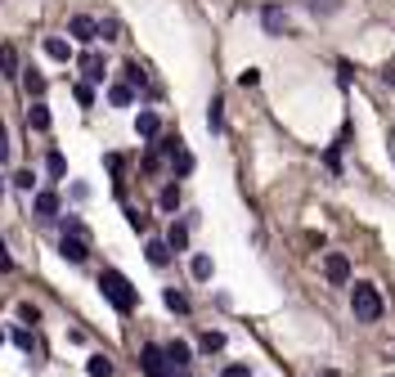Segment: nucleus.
I'll use <instances>...</instances> for the list:
<instances>
[{
	"mask_svg": "<svg viewBox=\"0 0 395 377\" xmlns=\"http://www.w3.org/2000/svg\"><path fill=\"white\" fill-rule=\"evenodd\" d=\"M99 292H104V301H108L117 314H130L135 306H140V292H135L130 278L117 274V270H104V274H99Z\"/></svg>",
	"mask_w": 395,
	"mask_h": 377,
	"instance_id": "obj_1",
	"label": "nucleus"
},
{
	"mask_svg": "<svg viewBox=\"0 0 395 377\" xmlns=\"http://www.w3.org/2000/svg\"><path fill=\"white\" fill-rule=\"evenodd\" d=\"M351 310L360 323H377L382 319V292L373 283H355L351 288Z\"/></svg>",
	"mask_w": 395,
	"mask_h": 377,
	"instance_id": "obj_2",
	"label": "nucleus"
},
{
	"mask_svg": "<svg viewBox=\"0 0 395 377\" xmlns=\"http://www.w3.org/2000/svg\"><path fill=\"white\" fill-rule=\"evenodd\" d=\"M324 278L332 288L351 283V261H346V252H328V257H324Z\"/></svg>",
	"mask_w": 395,
	"mask_h": 377,
	"instance_id": "obj_3",
	"label": "nucleus"
},
{
	"mask_svg": "<svg viewBox=\"0 0 395 377\" xmlns=\"http://www.w3.org/2000/svg\"><path fill=\"white\" fill-rule=\"evenodd\" d=\"M140 364H144L148 377H171V364H166V355H162V346H153V342L140 350Z\"/></svg>",
	"mask_w": 395,
	"mask_h": 377,
	"instance_id": "obj_4",
	"label": "nucleus"
},
{
	"mask_svg": "<svg viewBox=\"0 0 395 377\" xmlns=\"http://www.w3.org/2000/svg\"><path fill=\"white\" fill-rule=\"evenodd\" d=\"M68 32L77 36L81 45H95V41H99V27H95V18H85V14H72V18H68Z\"/></svg>",
	"mask_w": 395,
	"mask_h": 377,
	"instance_id": "obj_5",
	"label": "nucleus"
},
{
	"mask_svg": "<svg viewBox=\"0 0 395 377\" xmlns=\"http://www.w3.org/2000/svg\"><path fill=\"white\" fill-rule=\"evenodd\" d=\"M32 211L41 216V221H54V216H59V193L54 189H41V193H36V202H32Z\"/></svg>",
	"mask_w": 395,
	"mask_h": 377,
	"instance_id": "obj_6",
	"label": "nucleus"
},
{
	"mask_svg": "<svg viewBox=\"0 0 395 377\" xmlns=\"http://www.w3.org/2000/svg\"><path fill=\"white\" fill-rule=\"evenodd\" d=\"M81 77L90 81V86H99V81L108 77V63H104L99 54H81Z\"/></svg>",
	"mask_w": 395,
	"mask_h": 377,
	"instance_id": "obj_7",
	"label": "nucleus"
},
{
	"mask_svg": "<svg viewBox=\"0 0 395 377\" xmlns=\"http://www.w3.org/2000/svg\"><path fill=\"white\" fill-rule=\"evenodd\" d=\"M135 135H144V140H157V135H162V117H157V113H148V108H144V113L135 117Z\"/></svg>",
	"mask_w": 395,
	"mask_h": 377,
	"instance_id": "obj_8",
	"label": "nucleus"
},
{
	"mask_svg": "<svg viewBox=\"0 0 395 377\" xmlns=\"http://www.w3.org/2000/svg\"><path fill=\"white\" fill-rule=\"evenodd\" d=\"M162 355H166V364H171V369H184V364H193V350H189V342H166V346H162Z\"/></svg>",
	"mask_w": 395,
	"mask_h": 377,
	"instance_id": "obj_9",
	"label": "nucleus"
},
{
	"mask_svg": "<svg viewBox=\"0 0 395 377\" xmlns=\"http://www.w3.org/2000/svg\"><path fill=\"white\" fill-rule=\"evenodd\" d=\"M261 23H265V32H269V36H283V32H288V14H283V9H274V5H269L265 14H261Z\"/></svg>",
	"mask_w": 395,
	"mask_h": 377,
	"instance_id": "obj_10",
	"label": "nucleus"
},
{
	"mask_svg": "<svg viewBox=\"0 0 395 377\" xmlns=\"http://www.w3.org/2000/svg\"><path fill=\"white\" fill-rule=\"evenodd\" d=\"M45 54L54 58V63H68V58H72V45L63 41V36H45Z\"/></svg>",
	"mask_w": 395,
	"mask_h": 377,
	"instance_id": "obj_11",
	"label": "nucleus"
},
{
	"mask_svg": "<svg viewBox=\"0 0 395 377\" xmlns=\"http://www.w3.org/2000/svg\"><path fill=\"white\" fill-rule=\"evenodd\" d=\"M108 104H113V108H130L135 104V86H126V81H121V86H108Z\"/></svg>",
	"mask_w": 395,
	"mask_h": 377,
	"instance_id": "obj_12",
	"label": "nucleus"
},
{
	"mask_svg": "<svg viewBox=\"0 0 395 377\" xmlns=\"http://www.w3.org/2000/svg\"><path fill=\"white\" fill-rule=\"evenodd\" d=\"M28 126H32V130H49V108H45L41 99L28 108Z\"/></svg>",
	"mask_w": 395,
	"mask_h": 377,
	"instance_id": "obj_13",
	"label": "nucleus"
},
{
	"mask_svg": "<svg viewBox=\"0 0 395 377\" xmlns=\"http://www.w3.org/2000/svg\"><path fill=\"white\" fill-rule=\"evenodd\" d=\"M148 265H157V270H166V265H171V247H166V242H148Z\"/></svg>",
	"mask_w": 395,
	"mask_h": 377,
	"instance_id": "obj_14",
	"label": "nucleus"
},
{
	"mask_svg": "<svg viewBox=\"0 0 395 377\" xmlns=\"http://www.w3.org/2000/svg\"><path fill=\"white\" fill-rule=\"evenodd\" d=\"M166 247H171V252H184V247H189V225H184V221H180V225H171Z\"/></svg>",
	"mask_w": 395,
	"mask_h": 377,
	"instance_id": "obj_15",
	"label": "nucleus"
},
{
	"mask_svg": "<svg viewBox=\"0 0 395 377\" xmlns=\"http://www.w3.org/2000/svg\"><path fill=\"white\" fill-rule=\"evenodd\" d=\"M0 72H5V77H14V72H18V50H14V45H0Z\"/></svg>",
	"mask_w": 395,
	"mask_h": 377,
	"instance_id": "obj_16",
	"label": "nucleus"
},
{
	"mask_svg": "<svg viewBox=\"0 0 395 377\" xmlns=\"http://www.w3.org/2000/svg\"><path fill=\"white\" fill-rule=\"evenodd\" d=\"M23 90H28L32 94V99H41V94H45V77H41V72H23Z\"/></svg>",
	"mask_w": 395,
	"mask_h": 377,
	"instance_id": "obj_17",
	"label": "nucleus"
},
{
	"mask_svg": "<svg viewBox=\"0 0 395 377\" xmlns=\"http://www.w3.org/2000/svg\"><path fill=\"white\" fill-rule=\"evenodd\" d=\"M198 350H202V355H216V350H225V333H202V337H198Z\"/></svg>",
	"mask_w": 395,
	"mask_h": 377,
	"instance_id": "obj_18",
	"label": "nucleus"
},
{
	"mask_svg": "<svg viewBox=\"0 0 395 377\" xmlns=\"http://www.w3.org/2000/svg\"><path fill=\"white\" fill-rule=\"evenodd\" d=\"M171 171H176V175H189V171H193V153H189V149H176V153H171Z\"/></svg>",
	"mask_w": 395,
	"mask_h": 377,
	"instance_id": "obj_19",
	"label": "nucleus"
},
{
	"mask_svg": "<svg viewBox=\"0 0 395 377\" xmlns=\"http://www.w3.org/2000/svg\"><path fill=\"white\" fill-rule=\"evenodd\" d=\"M220 99H212V108H207V130H212V135H220V130H225V113H220Z\"/></svg>",
	"mask_w": 395,
	"mask_h": 377,
	"instance_id": "obj_20",
	"label": "nucleus"
},
{
	"mask_svg": "<svg viewBox=\"0 0 395 377\" xmlns=\"http://www.w3.org/2000/svg\"><path fill=\"white\" fill-rule=\"evenodd\" d=\"M162 301H166V310H176V314H189V297H184V292L166 288V292H162Z\"/></svg>",
	"mask_w": 395,
	"mask_h": 377,
	"instance_id": "obj_21",
	"label": "nucleus"
},
{
	"mask_svg": "<svg viewBox=\"0 0 395 377\" xmlns=\"http://www.w3.org/2000/svg\"><path fill=\"white\" fill-rule=\"evenodd\" d=\"M85 373H90V377H108V373H113V359L90 355V359H85Z\"/></svg>",
	"mask_w": 395,
	"mask_h": 377,
	"instance_id": "obj_22",
	"label": "nucleus"
},
{
	"mask_svg": "<svg viewBox=\"0 0 395 377\" xmlns=\"http://www.w3.org/2000/svg\"><path fill=\"white\" fill-rule=\"evenodd\" d=\"M157 202H162V211H180V185H166Z\"/></svg>",
	"mask_w": 395,
	"mask_h": 377,
	"instance_id": "obj_23",
	"label": "nucleus"
},
{
	"mask_svg": "<svg viewBox=\"0 0 395 377\" xmlns=\"http://www.w3.org/2000/svg\"><path fill=\"white\" fill-rule=\"evenodd\" d=\"M95 27H99L104 41H121V23H117V18H104V23H95Z\"/></svg>",
	"mask_w": 395,
	"mask_h": 377,
	"instance_id": "obj_24",
	"label": "nucleus"
},
{
	"mask_svg": "<svg viewBox=\"0 0 395 377\" xmlns=\"http://www.w3.org/2000/svg\"><path fill=\"white\" fill-rule=\"evenodd\" d=\"M72 94H77V104H81V108H90V104H95V86H90V81H77V90H72Z\"/></svg>",
	"mask_w": 395,
	"mask_h": 377,
	"instance_id": "obj_25",
	"label": "nucleus"
},
{
	"mask_svg": "<svg viewBox=\"0 0 395 377\" xmlns=\"http://www.w3.org/2000/svg\"><path fill=\"white\" fill-rule=\"evenodd\" d=\"M193 278H212V257H193Z\"/></svg>",
	"mask_w": 395,
	"mask_h": 377,
	"instance_id": "obj_26",
	"label": "nucleus"
},
{
	"mask_svg": "<svg viewBox=\"0 0 395 377\" xmlns=\"http://www.w3.org/2000/svg\"><path fill=\"white\" fill-rule=\"evenodd\" d=\"M121 72H126V86H144V81H148L140 63H126V68H121Z\"/></svg>",
	"mask_w": 395,
	"mask_h": 377,
	"instance_id": "obj_27",
	"label": "nucleus"
},
{
	"mask_svg": "<svg viewBox=\"0 0 395 377\" xmlns=\"http://www.w3.org/2000/svg\"><path fill=\"white\" fill-rule=\"evenodd\" d=\"M14 185H18L23 193H32V189H36V171H14Z\"/></svg>",
	"mask_w": 395,
	"mask_h": 377,
	"instance_id": "obj_28",
	"label": "nucleus"
},
{
	"mask_svg": "<svg viewBox=\"0 0 395 377\" xmlns=\"http://www.w3.org/2000/svg\"><path fill=\"white\" fill-rule=\"evenodd\" d=\"M18 319H23V323H41V310H36L32 301H23V306H18Z\"/></svg>",
	"mask_w": 395,
	"mask_h": 377,
	"instance_id": "obj_29",
	"label": "nucleus"
},
{
	"mask_svg": "<svg viewBox=\"0 0 395 377\" xmlns=\"http://www.w3.org/2000/svg\"><path fill=\"white\" fill-rule=\"evenodd\" d=\"M45 166H49V175H63V171H68L63 153H49V157H45Z\"/></svg>",
	"mask_w": 395,
	"mask_h": 377,
	"instance_id": "obj_30",
	"label": "nucleus"
},
{
	"mask_svg": "<svg viewBox=\"0 0 395 377\" xmlns=\"http://www.w3.org/2000/svg\"><path fill=\"white\" fill-rule=\"evenodd\" d=\"M315 14H337V0H305Z\"/></svg>",
	"mask_w": 395,
	"mask_h": 377,
	"instance_id": "obj_31",
	"label": "nucleus"
},
{
	"mask_svg": "<svg viewBox=\"0 0 395 377\" xmlns=\"http://www.w3.org/2000/svg\"><path fill=\"white\" fill-rule=\"evenodd\" d=\"M9 162V130H5V121H0V166Z\"/></svg>",
	"mask_w": 395,
	"mask_h": 377,
	"instance_id": "obj_32",
	"label": "nucleus"
},
{
	"mask_svg": "<svg viewBox=\"0 0 395 377\" xmlns=\"http://www.w3.org/2000/svg\"><path fill=\"white\" fill-rule=\"evenodd\" d=\"M256 81H261V72H256V68H247V72H238V86L247 90V86H256Z\"/></svg>",
	"mask_w": 395,
	"mask_h": 377,
	"instance_id": "obj_33",
	"label": "nucleus"
},
{
	"mask_svg": "<svg viewBox=\"0 0 395 377\" xmlns=\"http://www.w3.org/2000/svg\"><path fill=\"white\" fill-rule=\"evenodd\" d=\"M126 221H130V229H148V216H140V211H135V206L126 211Z\"/></svg>",
	"mask_w": 395,
	"mask_h": 377,
	"instance_id": "obj_34",
	"label": "nucleus"
},
{
	"mask_svg": "<svg viewBox=\"0 0 395 377\" xmlns=\"http://www.w3.org/2000/svg\"><path fill=\"white\" fill-rule=\"evenodd\" d=\"M14 342H18V350H32V346H36V342H32V333H23V328L14 333Z\"/></svg>",
	"mask_w": 395,
	"mask_h": 377,
	"instance_id": "obj_35",
	"label": "nucleus"
},
{
	"mask_svg": "<svg viewBox=\"0 0 395 377\" xmlns=\"http://www.w3.org/2000/svg\"><path fill=\"white\" fill-rule=\"evenodd\" d=\"M225 377H252V369H247V364H229Z\"/></svg>",
	"mask_w": 395,
	"mask_h": 377,
	"instance_id": "obj_36",
	"label": "nucleus"
},
{
	"mask_svg": "<svg viewBox=\"0 0 395 377\" xmlns=\"http://www.w3.org/2000/svg\"><path fill=\"white\" fill-rule=\"evenodd\" d=\"M0 270H14V261H9V252H5V238H0Z\"/></svg>",
	"mask_w": 395,
	"mask_h": 377,
	"instance_id": "obj_37",
	"label": "nucleus"
},
{
	"mask_svg": "<svg viewBox=\"0 0 395 377\" xmlns=\"http://www.w3.org/2000/svg\"><path fill=\"white\" fill-rule=\"evenodd\" d=\"M382 77H387V81H391V86H395V63H387V72H382Z\"/></svg>",
	"mask_w": 395,
	"mask_h": 377,
	"instance_id": "obj_38",
	"label": "nucleus"
},
{
	"mask_svg": "<svg viewBox=\"0 0 395 377\" xmlns=\"http://www.w3.org/2000/svg\"><path fill=\"white\" fill-rule=\"evenodd\" d=\"M0 198H5V180H0Z\"/></svg>",
	"mask_w": 395,
	"mask_h": 377,
	"instance_id": "obj_39",
	"label": "nucleus"
},
{
	"mask_svg": "<svg viewBox=\"0 0 395 377\" xmlns=\"http://www.w3.org/2000/svg\"><path fill=\"white\" fill-rule=\"evenodd\" d=\"M0 342H5V333H0Z\"/></svg>",
	"mask_w": 395,
	"mask_h": 377,
	"instance_id": "obj_40",
	"label": "nucleus"
}]
</instances>
